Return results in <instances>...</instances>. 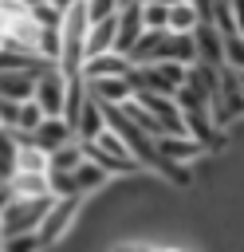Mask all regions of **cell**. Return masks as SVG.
Returning a JSON list of instances; mask_svg holds the SVG:
<instances>
[{"label": "cell", "mask_w": 244, "mask_h": 252, "mask_svg": "<svg viewBox=\"0 0 244 252\" xmlns=\"http://www.w3.org/2000/svg\"><path fill=\"white\" fill-rule=\"evenodd\" d=\"M126 75H130V59L126 55H114V51L94 55V59H83V67H79V79L83 83H91V79H126Z\"/></svg>", "instance_id": "obj_6"}, {"label": "cell", "mask_w": 244, "mask_h": 252, "mask_svg": "<svg viewBox=\"0 0 244 252\" xmlns=\"http://www.w3.org/2000/svg\"><path fill=\"white\" fill-rule=\"evenodd\" d=\"M79 213H83V197H63V201H51V205H47V213H43V220H39V228H35V236L43 240V248L63 244V240L71 236V228H75Z\"/></svg>", "instance_id": "obj_1"}, {"label": "cell", "mask_w": 244, "mask_h": 252, "mask_svg": "<svg viewBox=\"0 0 244 252\" xmlns=\"http://www.w3.org/2000/svg\"><path fill=\"white\" fill-rule=\"evenodd\" d=\"M67 142H75V134H71V126H67L63 118H43V122L31 130V146L43 150V154H51V150H59V146H67Z\"/></svg>", "instance_id": "obj_9"}, {"label": "cell", "mask_w": 244, "mask_h": 252, "mask_svg": "<svg viewBox=\"0 0 244 252\" xmlns=\"http://www.w3.org/2000/svg\"><path fill=\"white\" fill-rule=\"evenodd\" d=\"M51 197H12L0 209V236H20V232H35L43 213H47Z\"/></svg>", "instance_id": "obj_2"}, {"label": "cell", "mask_w": 244, "mask_h": 252, "mask_svg": "<svg viewBox=\"0 0 244 252\" xmlns=\"http://www.w3.org/2000/svg\"><path fill=\"white\" fill-rule=\"evenodd\" d=\"M63 91H67V75H59V67H43L31 83V102L39 106L43 118H59L63 110Z\"/></svg>", "instance_id": "obj_3"}, {"label": "cell", "mask_w": 244, "mask_h": 252, "mask_svg": "<svg viewBox=\"0 0 244 252\" xmlns=\"http://www.w3.org/2000/svg\"><path fill=\"white\" fill-rule=\"evenodd\" d=\"M189 35H193V55H197L201 67H220V63H224V59H220V32H216L213 24L201 20Z\"/></svg>", "instance_id": "obj_7"}, {"label": "cell", "mask_w": 244, "mask_h": 252, "mask_svg": "<svg viewBox=\"0 0 244 252\" xmlns=\"http://www.w3.org/2000/svg\"><path fill=\"white\" fill-rule=\"evenodd\" d=\"M114 4H118V12H122V8H138L142 0H114Z\"/></svg>", "instance_id": "obj_25"}, {"label": "cell", "mask_w": 244, "mask_h": 252, "mask_svg": "<svg viewBox=\"0 0 244 252\" xmlns=\"http://www.w3.org/2000/svg\"><path fill=\"white\" fill-rule=\"evenodd\" d=\"M47 4H51V8H55V12H59V16H63V12H67V8H75V4H79V0H47Z\"/></svg>", "instance_id": "obj_22"}, {"label": "cell", "mask_w": 244, "mask_h": 252, "mask_svg": "<svg viewBox=\"0 0 244 252\" xmlns=\"http://www.w3.org/2000/svg\"><path fill=\"white\" fill-rule=\"evenodd\" d=\"M12 161H16V142H12V134H8V130H0V181H8V177H12V169H16Z\"/></svg>", "instance_id": "obj_21"}, {"label": "cell", "mask_w": 244, "mask_h": 252, "mask_svg": "<svg viewBox=\"0 0 244 252\" xmlns=\"http://www.w3.org/2000/svg\"><path fill=\"white\" fill-rule=\"evenodd\" d=\"M83 16H87V24H98V20L118 16V4L114 0H83Z\"/></svg>", "instance_id": "obj_20"}, {"label": "cell", "mask_w": 244, "mask_h": 252, "mask_svg": "<svg viewBox=\"0 0 244 252\" xmlns=\"http://www.w3.org/2000/svg\"><path fill=\"white\" fill-rule=\"evenodd\" d=\"M153 63H181V67H193V63H197V55H193V35H189V32H165L161 43H157Z\"/></svg>", "instance_id": "obj_5"}, {"label": "cell", "mask_w": 244, "mask_h": 252, "mask_svg": "<svg viewBox=\"0 0 244 252\" xmlns=\"http://www.w3.org/2000/svg\"><path fill=\"white\" fill-rule=\"evenodd\" d=\"M197 24H201V16H197V8H193L189 0H177V4H169L165 32H193Z\"/></svg>", "instance_id": "obj_15"}, {"label": "cell", "mask_w": 244, "mask_h": 252, "mask_svg": "<svg viewBox=\"0 0 244 252\" xmlns=\"http://www.w3.org/2000/svg\"><path fill=\"white\" fill-rule=\"evenodd\" d=\"M146 4H161V8H169V4H177V0H146Z\"/></svg>", "instance_id": "obj_27"}, {"label": "cell", "mask_w": 244, "mask_h": 252, "mask_svg": "<svg viewBox=\"0 0 244 252\" xmlns=\"http://www.w3.org/2000/svg\"><path fill=\"white\" fill-rule=\"evenodd\" d=\"M0 252H43V240L35 232H20V236H0Z\"/></svg>", "instance_id": "obj_18"}, {"label": "cell", "mask_w": 244, "mask_h": 252, "mask_svg": "<svg viewBox=\"0 0 244 252\" xmlns=\"http://www.w3.org/2000/svg\"><path fill=\"white\" fill-rule=\"evenodd\" d=\"M31 83H35L31 71H0V98H8V102H28V98H31Z\"/></svg>", "instance_id": "obj_13"}, {"label": "cell", "mask_w": 244, "mask_h": 252, "mask_svg": "<svg viewBox=\"0 0 244 252\" xmlns=\"http://www.w3.org/2000/svg\"><path fill=\"white\" fill-rule=\"evenodd\" d=\"M153 150H157V158L161 161H169V165H193V161H201L205 158V150L189 138V134H181V138H153Z\"/></svg>", "instance_id": "obj_4"}, {"label": "cell", "mask_w": 244, "mask_h": 252, "mask_svg": "<svg viewBox=\"0 0 244 252\" xmlns=\"http://www.w3.org/2000/svg\"><path fill=\"white\" fill-rule=\"evenodd\" d=\"M12 201V189H8V181H0V209Z\"/></svg>", "instance_id": "obj_24"}, {"label": "cell", "mask_w": 244, "mask_h": 252, "mask_svg": "<svg viewBox=\"0 0 244 252\" xmlns=\"http://www.w3.org/2000/svg\"><path fill=\"white\" fill-rule=\"evenodd\" d=\"M114 252H153L150 244H122V248H114Z\"/></svg>", "instance_id": "obj_23"}, {"label": "cell", "mask_w": 244, "mask_h": 252, "mask_svg": "<svg viewBox=\"0 0 244 252\" xmlns=\"http://www.w3.org/2000/svg\"><path fill=\"white\" fill-rule=\"evenodd\" d=\"M102 130H106V122H102V106H98V102L87 94L83 110L75 114V126H71V134H75V142H94Z\"/></svg>", "instance_id": "obj_10"}, {"label": "cell", "mask_w": 244, "mask_h": 252, "mask_svg": "<svg viewBox=\"0 0 244 252\" xmlns=\"http://www.w3.org/2000/svg\"><path fill=\"white\" fill-rule=\"evenodd\" d=\"M39 122H43V114H39V106L28 98V102H20V110H16V126H12V130H20V134H31Z\"/></svg>", "instance_id": "obj_19"}, {"label": "cell", "mask_w": 244, "mask_h": 252, "mask_svg": "<svg viewBox=\"0 0 244 252\" xmlns=\"http://www.w3.org/2000/svg\"><path fill=\"white\" fill-rule=\"evenodd\" d=\"M106 51H114V16L87 24V35H83V59H94V55H106Z\"/></svg>", "instance_id": "obj_11"}, {"label": "cell", "mask_w": 244, "mask_h": 252, "mask_svg": "<svg viewBox=\"0 0 244 252\" xmlns=\"http://www.w3.org/2000/svg\"><path fill=\"white\" fill-rule=\"evenodd\" d=\"M12 4H20V8H24V12H31V8H35V4H39V0H12Z\"/></svg>", "instance_id": "obj_26"}, {"label": "cell", "mask_w": 244, "mask_h": 252, "mask_svg": "<svg viewBox=\"0 0 244 252\" xmlns=\"http://www.w3.org/2000/svg\"><path fill=\"white\" fill-rule=\"evenodd\" d=\"M153 252H189V248H173V244H169V248H153Z\"/></svg>", "instance_id": "obj_28"}, {"label": "cell", "mask_w": 244, "mask_h": 252, "mask_svg": "<svg viewBox=\"0 0 244 252\" xmlns=\"http://www.w3.org/2000/svg\"><path fill=\"white\" fill-rule=\"evenodd\" d=\"M79 161H83V146L79 142H67V146H59V150L47 154V169L51 173H71Z\"/></svg>", "instance_id": "obj_17"}, {"label": "cell", "mask_w": 244, "mask_h": 252, "mask_svg": "<svg viewBox=\"0 0 244 252\" xmlns=\"http://www.w3.org/2000/svg\"><path fill=\"white\" fill-rule=\"evenodd\" d=\"M87 94H91L98 106H126V102L134 98V91H130L126 79H91V83H87Z\"/></svg>", "instance_id": "obj_8"}, {"label": "cell", "mask_w": 244, "mask_h": 252, "mask_svg": "<svg viewBox=\"0 0 244 252\" xmlns=\"http://www.w3.org/2000/svg\"><path fill=\"white\" fill-rule=\"evenodd\" d=\"M8 189H12V197H47V177L43 173H12Z\"/></svg>", "instance_id": "obj_16"}, {"label": "cell", "mask_w": 244, "mask_h": 252, "mask_svg": "<svg viewBox=\"0 0 244 252\" xmlns=\"http://www.w3.org/2000/svg\"><path fill=\"white\" fill-rule=\"evenodd\" d=\"M71 181H75V189H79V197H91V193H98V189H106L110 185V177L94 165V161H79L75 169H71Z\"/></svg>", "instance_id": "obj_12"}, {"label": "cell", "mask_w": 244, "mask_h": 252, "mask_svg": "<svg viewBox=\"0 0 244 252\" xmlns=\"http://www.w3.org/2000/svg\"><path fill=\"white\" fill-rule=\"evenodd\" d=\"M83 102H87V83H83L79 75H71V79H67V91H63V110H59V118H63L67 126H75V114L83 110Z\"/></svg>", "instance_id": "obj_14"}]
</instances>
